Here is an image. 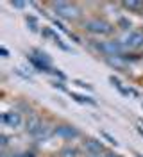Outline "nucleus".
<instances>
[{
    "label": "nucleus",
    "mask_w": 143,
    "mask_h": 157,
    "mask_svg": "<svg viewBox=\"0 0 143 157\" xmlns=\"http://www.w3.org/2000/svg\"><path fill=\"white\" fill-rule=\"evenodd\" d=\"M84 29L91 34H100V36H105V34H111L113 32V25L107 23L104 20H98V18H93V20H88L84 23Z\"/></svg>",
    "instance_id": "nucleus-1"
},
{
    "label": "nucleus",
    "mask_w": 143,
    "mask_h": 157,
    "mask_svg": "<svg viewBox=\"0 0 143 157\" xmlns=\"http://www.w3.org/2000/svg\"><path fill=\"white\" fill-rule=\"evenodd\" d=\"M52 6H54V9H56L57 16H61V18L75 20V18L81 16V11L77 9V6H73V4H66V2H54Z\"/></svg>",
    "instance_id": "nucleus-2"
},
{
    "label": "nucleus",
    "mask_w": 143,
    "mask_h": 157,
    "mask_svg": "<svg viewBox=\"0 0 143 157\" xmlns=\"http://www.w3.org/2000/svg\"><path fill=\"white\" fill-rule=\"evenodd\" d=\"M98 50L104 52L107 57H120L124 54L125 47L122 41H104V43L98 45Z\"/></svg>",
    "instance_id": "nucleus-3"
},
{
    "label": "nucleus",
    "mask_w": 143,
    "mask_h": 157,
    "mask_svg": "<svg viewBox=\"0 0 143 157\" xmlns=\"http://www.w3.org/2000/svg\"><path fill=\"white\" fill-rule=\"evenodd\" d=\"M120 41L124 43L125 48H140V47H143V32L129 30V32H125V36Z\"/></svg>",
    "instance_id": "nucleus-4"
},
{
    "label": "nucleus",
    "mask_w": 143,
    "mask_h": 157,
    "mask_svg": "<svg viewBox=\"0 0 143 157\" xmlns=\"http://www.w3.org/2000/svg\"><path fill=\"white\" fill-rule=\"evenodd\" d=\"M54 134L61 139H75V137H79V130L72 125H59L54 130Z\"/></svg>",
    "instance_id": "nucleus-5"
},
{
    "label": "nucleus",
    "mask_w": 143,
    "mask_h": 157,
    "mask_svg": "<svg viewBox=\"0 0 143 157\" xmlns=\"http://www.w3.org/2000/svg\"><path fill=\"white\" fill-rule=\"evenodd\" d=\"M84 150H86V154H89V155H100V154L104 152V145H102L98 139L88 137L84 141Z\"/></svg>",
    "instance_id": "nucleus-6"
},
{
    "label": "nucleus",
    "mask_w": 143,
    "mask_h": 157,
    "mask_svg": "<svg viewBox=\"0 0 143 157\" xmlns=\"http://www.w3.org/2000/svg\"><path fill=\"white\" fill-rule=\"evenodd\" d=\"M2 121L11 128H16L22 125V116H20V113L16 111H9V113H4V116H2Z\"/></svg>",
    "instance_id": "nucleus-7"
},
{
    "label": "nucleus",
    "mask_w": 143,
    "mask_h": 157,
    "mask_svg": "<svg viewBox=\"0 0 143 157\" xmlns=\"http://www.w3.org/2000/svg\"><path fill=\"white\" fill-rule=\"evenodd\" d=\"M41 121H39V118L38 116H30L27 120V123H25V130H27L29 134H32V136H36L38 134V130L41 128Z\"/></svg>",
    "instance_id": "nucleus-8"
},
{
    "label": "nucleus",
    "mask_w": 143,
    "mask_h": 157,
    "mask_svg": "<svg viewBox=\"0 0 143 157\" xmlns=\"http://www.w3.org/2000/svg\"><path fill=\"white\" fill-rule=\"evenodd\" d=\"M50 136H52V127H48V125H41V128L38 130V134H36L34 137L39 139V141H41V139L45 141V139H48Z\"/></svg>",
    "instance_id": "nucleus-9"
},
{
    "label": "nucleus",
    "mask_w": 143,
    "mask_h": 157,
    "mask_svg": "<svg viewBox=\"0 0 143 157\" xmlns=\"http://www.w3.org/2000/svg\"><path fill=\"white\" fill-rule=\"evenodd\" d=\"M72 98L75 100V102H81V104H89V105H95V100H91L89 97H81V95H77V93H70Z\"/></svg>",
    "instance_id": "nucleus-10"
},
{
    "label": "nucleus",
    "mask_w": 143,
    "mask_h": 157,
    "mask_svg": "<svg viewBox=\"0 0 143 157\" xmlns=\"http://www.w3.org/2000/svg\"><path fill=\"white\" fill-rule=\"evenodd\" d=\"M124 7L129 11H140L143 9V2H125Z\"/></svg>",
    "instance_id": "nucleus-11"
},
{
    "label": "nucleus",
    "mask_w": 143,
    "mask_h": 157,
    "mask_svg": "<svg viewBox=\"0 0 143 157\" xmlns=\"http://www.w3.org/2000/svg\"><path fill=\"white\" fill-rule=\"evenodd\" d=\"M107 63L113 64V66H116V68H122L125 64V61L122 59V56H120V57H107Z\"/></svg>",
    "instance_id": "nucleus-12"
},
{
    "label": "nucleus",
    "mask_w": 143,
    "mask_h": 157,
    "mask_svg": "<svg viewBox=\"0 0 143 157\" xmlns=\"http://www.w3.org/2000/svg\"><path fill=\"white\" fill-rule=\"evenodd\" d=\"M61 157H77V150L72 147H66L61 150Z\"/></svg>",
    "instance_id": "nucleus-13"
},
{
    "label": "nucleus",
    "mask_w": 143,
    "mask_h": 157,
    "mask_svg": "<svg viewBox=\"0 0 143 157\" xmlns=\"http://www.w3.org/2000/svg\"><path fill=\"white\" fill-rule=\"evenodd\" d=\"M27 25L30 27V30H38V20L34 16H27Z\"/></svg>",
    "instance_id": "nucleus-14"
},
{
    "label": "nucleus",
    "mask_w": 143,
    "mask_h": 157,
    "mask_svg": "<svg viewBox=\"0 0 143 157\" xmlns=\"http://www.w3.org/2000/svg\"><path fill=\"white\" fill-rule=\"evenodd\" d=\"M100 134H102V137H105V139H107V141H109L111 145H114V147L118 145V141H116L114 137H111V136H109V134H107V132H100Z\"/></svg>",
    "instance_id": "nucleus-15"
},
{
    "label": "nucleus",
    "mask_w": 143,
    "mask_h": 157,
    "mask_svg": "<svg viewBox=\"0 0 143 157\" xmlns=\"http://www.w3.org/2000/svg\"><path fill=\"white\" fill-rule=\"evenodd\" d=\"M11 6L16 7V9H23L25 7V2H11Z\"/></svg>",
    "instance_id": "nucleus-16"
},
{
    "label": "nucleus",
    "mask_w": 143,
    "mask_h": 157,
    "mask_svg": "<svg viewBox=\"0 0 143 157\" xmlns=\"http://www.w3.org/2000/svg\"><path fill=\"white\" fill-rule=\"evenodd\" d=\"M0 139H2V147H7V143H9V141H7V136H2Z\"/></svg>",
    "instance_id": "nucleus-17"
},
{
    "label": "nucleus",
    "mask_w": 143,
    "mask_h": 157,
    "mask_svg": "<svg viewBox=\"0 0 143 157\" xmlns=\"http://www.w3.org/2000/svg\"><path fill=\"white\" fill-rule=\"evenodd\" d=\"M0 52H2V56H4V57H9V52L4 48V47H2V50H0Z\"/></svg>",
    "instance_id": "nucleus-18"
},
{
    "label": "nucleus",
    "mask_w": 143,
    "mask_h": 157,
    "mask_svg": "<svg viewBox=\"0 0 143 157\" xmlns=\"http://www.w3.org/2000/svg\"><path fill=\"white\" fill-rule=\"evenodd\" d=\"M104 157H122V155H118V154H105Z\"/></svg>",
    "instance_id": "nucleus-19"
},
{
    "label": "nucleus",
    "mask_w": 143,
    "mask_h": 157,
    "mask_svg": "<svg viewBox=\"0 0 143 157\" xmlns=\"http://www.w3.org/2000/svg\"><path fill=\"white\" fill-rule=\"evenodd\" d=\"M138 132H140V134L143 136V127H138Z\"/></svg>",
    "instance_id": "nucleus-20"
},
{
    "label": "nucleus",
    "mask_w": 143,
    "mask_h": 157,
    "mask_svg": "<svg viewBox=\"0 0 143 157\" xmlns=\"http://www.w3.org/2000/svg\"><path fill=\"white\" fill-rule=\"evenodd\" d=\"M134 155H136V157H143V155H140V154H134Z\"/></svg>",
    "instance_id": "nucleus-21"
},
{
    "label": "nucleus",
    "mask_w": 143,
    "mask_h": 157,
    "mask_svg": "<svg viewBox=\"0 0 143 157\" xmlns=\"http://www.w3.org/2000/svg\"><path fill=\"white\" fill-rule=\"evenodd\" d=\"M89 157H98V155H89Z\"/></svg>",
    "instance_id": "nucleus-22"
},
{
    "label": "nucleus",
    "mask_w": 143,
    "mask_h": 157,
    "mask_svg": "<svg viewBox=\"0 0 143 157\" xmlns=\"http://www.w3.org/2000/svg\"><path fill=\"white\" fill-rule=\"evenodd\" d=\"M141 125H143V120H141Z\"/></svg>",
    "instance_id": "nucleus-23"
}]
</instances>
